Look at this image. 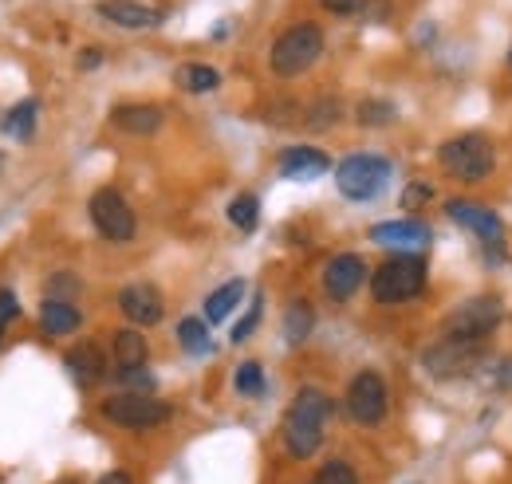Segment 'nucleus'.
Here are the masks:
<instances>
[{
    "instance_id": "2f4dec72",
    "label": "nucleus",
    "mask_w": 512,
    "mask_h": 484,
    "mask_svg": "<svg viewBox=\"0 0 512 484\" xmlns=\"http://www.w3.org/2000/svg\"><path fill=\"white\" fill-rule=\"evenodd\" d=\"M16 311H20V303L12 292H0V339H4V331H8V323L16 319Z\"/></svg>"
},
{
    "instance_id": "4c0bfd02",
    "label": "nucleus",
    "mask_w": 512,
    "mask_h": 484,
    "mask_svg": "<svg viewBox=\"0 0 512 484\" xmlns=\"http://www.w3.org/2000/svg\"><path fill=\"white\" fill-rule=\"evenodd\" d=\"M0 166H4V158H0Z\"/></svg>"
},
{
    "instance_id": "2eb2a0df",
    "label": "nucleus",
    "mask_w": 512,
    "mask_h": 484,
    "mask_svg": "<svg viewBox=\"0 0 512 484\" xmlns=\"http://www.w3.org/2000/svg\"><path fill=\"white\" fill-rule=\"evenodd\" d=\"M331 170V158L316 146H292L280 154V174L292 182H316Z\"/></svg>"
},
{
    "instance_id": "0eeeda50",
    "label": "nucleus",
    "mask_w": 512,
    "mask_h": 484,
    "mask_svg": "<svg viewBox=\"0 0 512 484\" xmlns=\"http://www.w3.org/2000/svg\"><path fill=\"white\" fill-rule=\"evenodd\" d=\"M481 355H485V343H477V339H457V335H442V339L422 355V363H426V370H430L434 378H461V374L477 370Z\"/></svg>"
},
{
    "instance_id": "39448f33",
    "label": "nucleus",
    "mask_w": 512,
    "mask_h": 484,
    "mask_svg": "<svg viewBox=\"0 0 512 484\" xmlns=\"http://www.w3.org/2000/svg\"><path fill=\"white\" fill-rule=\"evenodd\" d=\"M323 52V32L316 24H292L288 32H280L276 36V44H272V71L276 75H300V71H308L312 63L320 60Z\"/></svg>"
},
{
    "instance_id": "9d476101",
    "label": "nucleus",
    "mask_w": 512,
    "mask_h": 484,
    "mask_svg": "<svg viewBox=\"0 0 512 484\" xmlns=\"http://www.w3.org/2000/svg\"><path fill=\"white\" fill-rule=\"evenodd\" d=\"M91 221L107 241H130L134 237V213L119 189H99L91 197Z\"/></svg>"
},
{
    "instance_id": "e433bc0d",
    "label": "nucleus",
    "mask_w": 512,
    "mask_h": 484,
    "mask_svg": "<svg viewBox=\"0 0 512 484\" xmlns=\"http://www.w3.org/2000/svg\"><path fill=\"white\" fill-rule=\"evenodd\" d=\"M99 60H103L99 52H83V56H79V67H95Z\"/></svg>"
},
{
    "instance_id": "a211bd4d",
    "label": "nucleus",
    "mask_w": 512,
    "mask_h": 484,
    "mask_svg": "<svg viewBox=\"0 0 512 484\" xmlns=\"http://www.w3.org/2000/svg\"><path fill=\"white\" fill-rule=\"evenodd\" d=\"M111 122L119 130H130V134H154L162 126V111L158 107H115L111 111Z\"/></svg>"
},
{
    "instance_id": "1a4fd4ad",
    "label": "nucleus",
    "mask_w": 512,
    "mask_h": 484,
    "mask_svg": "<svg viewBox=\"0 0 512 484\" xmlns=\"http://www.w3.org/2000/svg\"><path fill=\"white\" fill-rule=\"evenodd\" d=\"M446 217L453 225H461V229H469L473 237H481L485 248H493V252H501L505 248V221L489 209V205H477V201H461V197H453L446 205Z\"/></svg>"
},
{
    "instance_id": "cd10ccee",
    "label": "nucleus",
    "mask_w": 512,
    "mask_h": 484,
    "mask_svg": "<svg viewBox=\"0 0 512 484\" xmlns=\"http://www.w3.org/2000/svg\"><path fill=\"white\" fill-rule=\"evenodd\" d=\"M237 390L245 398H260L264 394V370H260V363H241V370H237Z\"/></svg>"
},
{
    "instance_id": "dca6fc26",
    "label": "nucleus",
    "mask_w": 512,
    "mask_h": 484,
    "mask_svg": "<svg viewBox=\"0 0 512 484\" xmlns=\"http://www.w3.org/2000/svg\"><path fill=\"white\" fill-rule=\"evenodd\" d=\"M99 16H107V20L119 24V28H154V24L162 20L158 8H146V4H138V0H103V4H99Z\"/></svg>"
},
{
    "instance_id": "4be33fe9",
    "label": "nucleus",
    "mask_w": 512,
    "mask_h": 484,
    "mask_svg": "<svg viewBox=\"0 0 512 484\" xmlns=\"http://www.w3.org/2000/svg\"><path fill=\"white\" fill-rule=\"evenodd\" d=\"M146 355H150V347H146V335L142 331H119L115 335V363L119 366H146Z\"/></svg>"
},
{
    "instance_id": "72a5a7b5",
    "label": "nucleus",
    "mask_w": 512,
    "mask_h": 484,
    "mask_svg": "<svg viewBox=\"0 0 512 484\" xmlns=\"http://www.w3.org/2000/svg\"><path fill=\"white\" fill-rule=\"evenodd\" d=\"M359 4H363V0H323V8L335 12V16H351Z\"/></svg>"
},
{
    "instance_id": "f704fd0d",
    "label": "nucleus",
    "mask_w": 512,
    "mask_h": 484,
    "mask_svg": "<svg viewBox=\"0 0 512 484\" xmlns=\"http://www.w3.org/2000/svg\"><path fill=\"white\" fill-rule=\"evenodd\" d=\"M493 378H497V386L512 390V363H501V366H497V374H493Z\"/></svg>"
},
{
    "instance_id": "ddd939ff",
    "label": "nucleus",
    "mask_w": 512,
    "mask_h": 484,
    "mask_svg": "<svg viewBox=\"0 0 512 484\" xmlns=\"http://www.w3.org/2000/svg\"><path fill=\"white\" fill-rule=\"evenodd\" d=\"M371 241L383 248H398V252H422V248H430L434 233L422 221H379L371 229Z\"/></svg>"
},
{
    "instance_id": "473e14b6",
    "label": "nucleus",
    "mask_w": 512,
    "mask_h": 484,
    "mask_svg": "<svg viewBox=\"0 0 512 484\" xmlns=\"http://www.w3.org/2000/svg\"><path fill=\"white\" fill-rule=\"evenodd\" d=\"M422 201H430V185H410V189L402 193V205H410V209H418Z\"/></svg>"
},
{
    "instance_id": "412c9836",
    "label": "nucleus",
    "mask_w": 512,
    "mask_h": 484,
    "mask_svg": "<svg viewBox=\"0 0 512 484\" xmlns=\"http://www.w3.org/2000/svg\"><path fill=\"white\" fill-rule=\"evenodd\" d=\"M40 323H44V331H52V335H71L83 319H79V311L67 300H48L40 307Z\"/></svg>"
},
{
    "instance_id": "c9c22d12",
    "label": "nucleus",
    "mask_w": 512,
    "mask_h": 484,
    "mask_svg": "<svg viewBox=\"0 0 512 484\" xmlns=\"http://www.w3.org/2000/svg\"><path fill=\"white\" fill-rule=\"evenodd\" d=\"M99 484H130L127 473H107V477H99Z\"/></svg>"
},
{
    "instance_id": "423d86ee",
    "label": "nucleus",
    "mask_w": 512,
    "mask_h": 484,
    "mask_svg": "<svg viewBox=\"0 0 512 484\" xmlns=\"http://www.w3.org/2000/svg\"><path fill=\"white\" fill-rule=\"evenodd\" d=\"M505 319V307L497 296H473V300L457 303L446 315L442 331L457 335V339H477V343H489V335L497 331V323Z\"/></svg>"
},
{
    "instance_id": "4468645a",
    "label": "nucleus",
    "mask_w": 512,
    "mask_h": 484,
    "mask_svg": "<svg viewBox=\"0 0 512 484\" xmlns=\"http://www.w3.org/2000/svg\"><path fill=\"white\" fill-rule=\"evenodd\" d=\"M119 307L134 327H154L162 319V296L154 284H127L119 292Z\"/></svg>"
},
{
    "instance_id": "f3484780",
    "label": "nucleus",
    "mask_w": 512,
    "mask_h": 484,
    "mask_svg": "<svg viewBox=\"0 0 512 484\" xmlns=\"http://www.w3.org/2000/svg\"><path fill=\"white\" fill-rule=\"evenodd\" d=\"M67 370H71V378L79 386H95L107 374V359H103V351L95 343H79V347L67 351Z\"/></svg>"
},
{
    "instance_id": "9b49d317",
    "label": "nucleus",
    "mask_w": 512,
    "mask_h": 484,
    "mask_svg": "<svg viewBox=\"0 0 512 484\" xmlns=\"http://www.w3.org/2000/svg\"><path fill=\"white\" fill-rule=\"evenodd\" d=\"M347 414L359 425H379L386 418V382L375 370H363L347 386Z\"/></svg>"
},
{
    "instance_id": "bb28decb",
    "label": "nucleus",
    "mask_w": 512,
    "mask_h": 484,
    "mask_svg": "<svg viewBox=\"0 0 512 484\" xmlns=\"http://www.w3.org/2000/svg\"><path fill=\"white\" fill-rule=\"evenodd\" d=\"M394 119H398V111H394V103H386V99H363V103H359V122H363V126H390Z\"/></svg>"
},
{
    "instance_id": "393cba45",
    "label": "nucleus",
    "mask_w": 512,
    "mask_h": 484,
    "mask_svg": "<svg viewBox=\"0 0 512 484\" xmlns=\"http://www.w3.org/2000/svg\"><path fill=\"white\" fill-rule=\"evenodd\" d=\"M178 339L190 355H209L213 351V339H209V323L205 319H182L178 323Z\"/></svg>"
},
{
    "instance_id": "f03ea898",
    "label": "nucleus",
    "mask_w": 512,
    "mask_h": 484,
    "mask_svg": "<svg viewBox=\"0 0 512 484\" xmlns=\"http://www.w3.org/2000/svg\"><path fill=\"white\" fill-rule=\"evenodd\" d=\"M426 288V260L422 252H394L371 276V296L379 303H406Z\"/></svg>"
},
{
    "instance_id": "7c9ffc66",
    "label": "nucleus",
    "mask_w": 512,
    "mask_h": 484,
    "mask_svg": "<svg viewBox=\"0 0 512 484\" xmlns=\"http://www.w3.org/2000/svg\"><path fill=\"white\" fill-rule=\"evenodd\" d=\"M115 378H119V382H127V386H134L138 394H150V390H154V374H150L146 366H119V370H115Z\"/></svg>"
},
{
    "instance_id": "b1692460",
    "label": "nucleus",
    "mask_w": 512,
    "mask_h": 484,
    "mask_svg": "<svg viewBox=\"0 0 512 484\" xmlns=\"http://www.w3.org/2000/svg\"><path fill=\"white\" fill-rule=\"evenodd\" d=\"M4 130H8L16 142H32V134H36V99L16 103V107L8 111V119H4Z\"/></svg>"
},
{
    "instance_id": "7ed1b4c3",
    "label": "nucleus",
    "mask_w": 512,
    "mask_h": 484,
    "mask_svg": "<svg viewBox=\"0 0 512 484\" xmlns=\"http://www.w3.org/2000/svg\"><path fill=\"white\" fill-rule=\"evenodd\" d=\"M438 162H442V170L449 178L477 185L497 170V150H493V142L485 134H457V138L442 142Z\"/></svg>"
},
{
    "instance_id": "aec40b11",
    "label": "nucleus",
    "mask_w": 512,
    "mask_h": 484,
    "mask_svg": "<svg viewBox=\"0 0 512 484\" xmlns=\"http://www.w3.org/2000/svg\"><path fill=\"white\" fill-rule=\"evenodd\" d=\"M245 296V280H229V284H221L209 300H205V323H221V319H229V311L241 303Z\"/></svg>"
},
{
    "instance_id": "f8f14e48",
    "label": "nucleus",
    "mask_w": 512,
    "mask_h": 484,
    "mask_svg": "<svg viewBox=\"0 0 512 484\" xmlns=\"http://www.w3.org/2000/svg\"><path fill=\"white\" fill-rule=\"evenodd\" d=\"M363 280H367V264L355 252H343V256L327 260V268H323V292L339 303L351 300L363 288Z\"/></svg>"
},
{
    "instance_id": "c756f323",
    "label": "nucleus",
    "mask_w": 512,
    "mask_h": 484,
    "mask_svg": "<svg viewBox=\"0 0 512 484\" xmlns=\"http://www.w3.org/2000/svg\"><path fill=\"white\" fill-rule=\"evenodd\" d=\"M260 315H264V296H256V300L249 303V311L237 319V327H233V343H245V339L253 335L256 323H260Z\"/></svg>"
},
{
    "instance_id": "5701e85b",
    "label": "nucleus",
    "mask_w": 512,
    "mask_h": 484,
    "mask_svg": "<svg viewBox=\"0 0 512 484\" xmlns=\"http://www.w3.org/2000/svg\"><path fill=\"white\" fill-rule=\"evenodd\" d=\"M312 323H316V315H312V307L304 300H292L288 303V311H284V339L296 347V343H304L308 335H312Z\"/></svg>"
},
{
    "instance_id": "f257e3e1",
    "label": "nucleus",
    "mask_w": 512,
    "mask_h": 484,
    "mask_svg": "<svg viewBox=\"0 0 512 484\" xmlns=\"http://www.w3.org/2000/svg\"><path fill=\"white\" fill-rule=\"evenodd\" d=\"M331 418V398L316 390V386H304L296 394V402L288 406L284 414V445L292 457H312L323 441V425Z\"/></svg>"
},
{
    "instance_id": "c85d7f7f",
    "label": "nucleus",
    "mask_w": 512,
    "mask_h": 484,
    "mask_svg": "<svg viewBox=\"0 0 512 484\" xmlns=\"http://www.w3.org/2000/svg\"><path fill=\"white\" fill-rule=\"evenodd\" d=\"M316 484H359V473L347 461H327L316 473Z\"/></svg>"
},
{
    "instance_id": "58836bf2",
    "label": "nucleus",
    "mask_w": 512,
    "mask_h": 484,
    "mask_svg": "<svg viewBox=\"0 0 512 484\" xmlns=\"http://www.w3.org/2000/svg\"><path fill=\"white\" fill-rule=\"evenodd\" d=\"M509 63H512V60H509Z\"/></svg>"
},
{
    "instance_id": "6ab92c4d",
    "label": "nucleus",
    "mask_w": 512,
    "mask_h": 484,
    "mask_svg": "<svg viewBox=\"0 0 512 484\" xmlns=\"http://www.w3.org/2000/svg\"><path fill=\"white\" fill-rule=\"evenodd\" d=\"M178 87L190 91V95H209L221 87V71L209 67V63H182L178 67Z\"/></svg>"
},
{
    "instance_id": "20e7f679",
    "label": "nucleus",
    "mask_w": 512,
    "mask_h": 484,
    "mask_svg": "<svg viewBox=\"0 0 512 484\" xmlns=\"http://www.w3.org/2000/svg\"><path fill=\"white\" fill-rule=\"evenodd\" d=\"M390 182V162L383 154H347L335 166V185L347 201H375Z\"/></svg>"
},
{
    "instance_id": "a878e982",
    "label": "nucleus",
    "mask_w": 512,
    "mask_h": 484,
    "mask_svg": "<svg viewBox=\"0 0 512 484\" xmlns=\"http://www.w3.org/2000/svg\"><path fill=\"white\" fill-rule=\"evenodd\" d=\"M229 221H233L241 233H253L256 221H260V201H256L253 193H237V197L229 201Z\"/></svg>"
},
{
    "instance_id": "6e6552de",
    "label": "nucleus",
    "mask_w": 512,
    "mask_h": 484,
    "mask_svg": "<svg viewBox=\"0 0 512 484\" xmlns=\"http://www.w3.org/2000/svg\"><path fill=\"white\" fill-rule=\"evenodd\" d=\"M103 418L123 429H154L170 418V406L158 402L154 394H138V390H127V394H115L103 402Z\"/></svg>"
}]
</instances>
